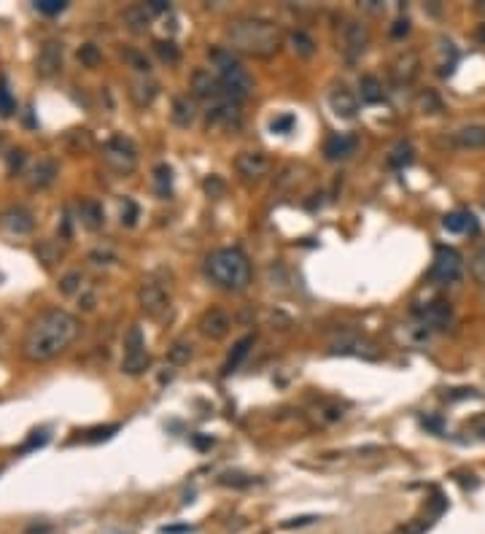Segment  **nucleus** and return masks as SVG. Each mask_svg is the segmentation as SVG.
I'll return each instance as SVG.
<instances>
[{"label": "nucleus", "mask_w": 485, "mask_h": 534, "mask_svg": "<svg viewBox=\"0 0 485 534\" xmlns=\"http://www.w3.org/2000/svg\"><path fill=\"white\" fill-rule=\"evenodd\" d=\"M65 0H38L35 3V8L41 11V14H49V17H54V14H62L65 11Z\"/></svg>", "instance_id": "obj_41"}, {"label": "nucleus", "mask_w": 485, "mask_h": 534, "mask_svg": "<svg viewBox=\"0 0 485 534\" xmlns=\"http://www.w3.org/2000/svg\"><path fill=\"white\" fill-rule=\"evenodd\" d=\"M332 354H350V356H364V359H378V351L369 340L362 338H340L332 345Z\"/></svg>", "instance_id": "obj_16"}, {"label": "nucleus", "mask_w": 485, "mask_h": 534, "mask_svg": "<svg viewBox=\"0 0 485 534\" xmlns=\"http://www.w3.org/2000/svg\"><path fill=\"white\" fill-rule=\"evenodd\" d=\"M154 181H156V192L159 197H168L170 194V187H173V171L168 165H156L154 168Z\"/></svg>", "instance_id": "obj_31"}, {"label": "nucleus", "mask_w": 485, "mask_h": 534, "mask_svg": "<svg viewBox=\"0 0 485 534\" xmlns=\"http://www.w3.org/2000/svg\"><path fill=\"white\" fill-rule=\"evenodd\" d=\"M103 159L114 168L116 173H130L135 168V162H138V154H135V146H132V140L121 138H111L105 143L103 149Z\"/></svg>", "instance_id": "obj_7"}, {"label": "nucleus", "mask_w": 485, "mask_h": 534, "mask_svg": "<svg viewBox=\"0 0 485 534\" xmlns=\"http://www.w3.org/2000/svg\"><path fill=\"white\" fill-rule=\"evenodd\" d=\"M43 443H46V432H41V437H33V440H30L25 448H35V446H43Z\"/></svg>", "instance_id": "obj_52"}, {"label": "nucleus", "mask_w": 485, "mask_h": 534, "mask_svg": "<svg viewBox=\"0 0 485 534\" xmlns=\"http://www.w3.org/2000/svg\"><path fill=\"white\" fill-rule=\"evenodd\" d=\"M81 281H84V278H81V273H68V276L60 281V289H62L65 294H73L76 289H78V286H81Z\"/></svg>", "instance_id": "obj_44"}, {"label": "nucleus", "mask_w": 485, "mask_h": 534, "mask_svg": "<svg viewBox=\"0 0 485 534\" xmlns=\"http://www.w3.org/2000/svg\"><path fill=\"white\" fill-rule=\"evenodd\" d=\"M22 162H25V152H22V149L11 152V154H8V171L11 173L19 171V168H22Z\"/></svg>", "instance_id": "obj_47"}, {"label": "nucleus", "mask_w": 485, "mask_h": 534, "mask_svg": "<svg viewBox=\"0 0 485 534\" xmlns=\"http://www.w3.org/2000/svg\"><path fill=\"white\" fill-rule=\"evenodd\" d=\"M146 8H149L151 14H165V11H170V3H168V0H149Z\"/></svg>", "instance_id": "obj_46"}, {"label": "nucleus", "mask_w": 485, "mask_h": 534, "mask_svg": "<svg viewBox=\"0 0 485 534\" xmlns=\"http://www.w3.org/2000/svg\"><path fill=\"white\" fill-rule=\"evenodd\" d=\"M251 345H254V338H251V335H245L242 340L235 343V348H232V354H229V359H226V364H224V373H232V370H235V367H238V364L248 356Z\"/></svg>", "instance_id": "obj_28"}, {"label": "nucleus", "mask_w": 485, "mask_h": 534, "mask_svg": "<svg viewBox=\"0 0 485 534\" xmlns=\"http://www.w3.org/2000/svg\"><path fill=\"white\" fill-rule=\"evenodd\" d=\"M221 483H226V486H248V481L242 478V475H232V472H226V475H221Z\"/></svg>", "instance_id": "obj_49"}, {"label": "nucleus", "mask_w": 485, "mask_h": 534, "mask_svg": "<svg viewBox=\"0 0 485 534\" xmlns=\"http://www.w3.org/2000/svg\"><path fill=\"white\" fill-rule=\"evenodd\" d=\"M235 168H238V173H240L245 181H257L261 175H267L270 159H267V154H261V152H242V154L235 159Z\"/></svg>", "instance_id": "obj_11"}, {"label": "nucleus", "mask_w": 485, "mask_h": 534, "mask_svg": "<svg viewBox=\"0 0 485 534\" xmlns=\"http://www.w3.org/2000/svg\"><path fill=\"white\" fill-rule=\"evenodd\" d=\"M292 44H294V49L302 54V57H313V54H315V44H313L310 35L294 33V35H292Z\"/></svg>", "instance_id": "obj_36"}, {"label": "nucleus", "mask_w": 485, "mask_h": 534, "mask_svg": "<svg viewBox=\"0 0 485 534\" xmlns=\"http://www.w3.org/2000/svg\"><path fill=\"white\" fill-rule=\"evenodd\" d=\"M208 276L229 292H242L251 283V265L238 248H219L205 262Z\"/></svg>", "instance_id": "obj_3"}, {"label": "nucleus", "mask_w": 485, "mask_h": 534, "mask_svg": "<svg viewBox=\"0 0 485 534\" xmlns=\"http://www.w3.org/2000/svg\"><path fill=\"white\" fill-rule=\"evenodd\" d=\"M472 219H474L472 213L456 211V213H448V216L442 219V227H445L448 232H464V229H474V222H472Z\"/></svg>", "instance_id": "obj_29"}, {"label": "nucleus", "mask_w": 485, "mask_h": 534, "mask_svg": "<svg viewBox=\"0 0 485 534\" xmlns=\"http://www.w3.org/2000/svg\"><path fill=\"white\" fill-rule=\"evenodd\" d=\"M194 443H197L200 448H205V446H210V440H205V437H194Z\"/></svg>", "instance_id": "obj_55"}, {"label": "nucleus", "mask_w": 485, "mask_h": 534, "mask_svg": "<svg viewBox=\"0 0 485 534\" xmlns=\"http://www.w3.org/2000/svg\"><path fill=\"white\" fill-rule=\"evenodd\" d=\"M313 521H318L315 516H299V518H292V521H286L283 523V529H294V526H308Z\"/></svg>", "instance_id": "obj_48"}, {"label": "nucleus", "mask_w": 485, "mask_h": 534, "mask_svg": "<svg viewBox=\"0 0 485 534\" xmlns=\"http://www.w3.org/2000/svg\"><path fill=\"white\" fill-rule=\"evenodd\" d=\"M421 313H423L426 324H432V327H437V329L451 327V321H453V308L448 305V302H442V300H434V302H429V305L421 310Z\"/></svg>", "instance_id": "obj_18"}, {"label": "nucleus", "mask_w": 485, "mask_h": 534, "mask_svg": "<svg viewBox=\"0 0 485 534\" xmlns=\"http://www.w3.org/2000/svg\"><path fill=\"white\" fill-rule=\"evenodd\" d=\"M369 46V30L364 22H356V19H348L340 30V52L346 57L348 65L359 62Z\"/></svg>", "instance_id": "obj_5"}, {"label": "nucleus", "mask_w": 485, "mask_h": 534, "mask_svg": "<svg viewBox=\"0 0 485 534\" xmlns=\"http://www.w3.org/2000/svg\"><path fill=\"white\" fill-rule=\"evenodd\" d=\"M456 146L461 149H483L485 146V124H469V127H461L456 130Z\"/></svg>", "instance_id": "obj_20"}, {"label": "nucleus", "mask_w": 485, "mask_h": 534, "mask_svg": "<svg viewBox=\"0 0 485 534\" xmlns=\"http://www.w3.org/2000/svg\"><path fill=\"white\" fill-rule=\"evenodd\" d=\"M135 219H138V206H135L132 200H124V203H121V222L127 227H132Z\"/></svg>", "instance_id": "obj_43"}, {"label": "nucleus", "mask_w": 485, "mask_h": 534, "mask_svg": "<svg viewBox=\"0 0 485 534\" xmlns=\"http://www.w3.org/2000/svg\"><path fill=\"white\" fill-rule=\"evenodd\" d=\"M229 327H232L229 316L219 308H210L208 313H203V319H200V332H203L205 338H210V340H221V338H226Z\"/></svg>", "instance_id": "obj_13"}, {"label": "nucleus", "mask_w": 485, "mask_h": 534, "mask_svg": "<svg viewBox=\"0 0 485 534\" xmlns=\"http://www.w3.org/2000/svg\"><path fill=\"white\" fill-rule=\"evenodd\" d=\"M474 38H477V41H480V44L485 46V22H483V25H477V30H474Z\"/></svg>", "instance_id": "obj_54"}, {"label": "nucleus", "mask_w": 485, "mask_h": 534, "mask_svg": "<svg viewBox=\"0 0 485 534\" xmlns=\"http://www.w3.org/2000/svg\"><path fill=\"white\" fill-rule=\"evenodd\" d=\"M210 62L216 65V79L221 81L229 100L240 103V100H245V98L251 95L254 81H251L248 70L232 57V52H226V49H210Z\"/></svg>", "instance_id": "obj_4"}, {"label": "nucleus", "mask_w": 485, "mask_h": 534, "mask_svg": "<svg viewBox=\"0 0 485 534\" xmlns=\"http://www.w3.org/2000/svg\"><path fill=\"white\" fill-rule=\"evenodd\" d=\"M78 60H81V65H87V68H97L100 60H103V54H100V49H97L95 44H84V46L78 49Z\"/></svg>", "instance_id": "obj_33"}, {"label": "nucleus", "mask_w": 485, "mask_h": 534, "mask_svg": "<svg viewBox=\"0 0 485 534\" xmlns=\"http://www.w3.org/2000/svg\"><path fill=\"white\" fill-rule=\"evenodd\" d=\"M413 159H416V152H413V146H410V143H399L397 149L391 152V156H388L391 168H397V171H402V168H407V165H410Z\"/></svg>", "instance_id": "obj_30"}, {"label": "nucleus", "mask_w": 485, "mask_h": 534, "mask_svg": "<svg viewBox=\"0 0 485 534\" xmlns=\"http://www.w3.org/2000/svg\"><path fill=\"white\" fill-rule=\"evenodd\" d=\"M54 178H57V165H54V159H38L35 162V168L30 171V187L33 189H46L49 184H54Z\"/></svg>", "instance_id": "obj_19"}, {"label": "nucleus", "mask_w": 485, "mask_h": 534, "mask_svg": "<svg viewBox=\"0 0 485 534\" xmlns=\"http://www.w3.org/2000/svg\"><path fill=\"white\" fill-rule=\"evenodd\" d=\"M461 270H464V259L461 254L451 248V246H437L434 251V265L429 270V278L434 283H453L461 278Z\"/></svg>", "instance_id": "obj_6"}, {"label": "nucleus", "mask_w": 485, "mask_h": 534, "mask_svg": "<svg viewBox=\"0 0 485 534\" xmlns=\"http://www.w3.org/2000/svg\"><path fill=\"white\" fill-rule=\"evenodd\" d=\"M191 89L197 92V98L208 100V105L219 103V100H229L224 92V86H221V81H219L216 76H210L208 70H197V73L191 76Z\"/></svg>", "instance_id": "obj_9"}, {"label": "nucleus", "mask_w": 485, "mask_h": 534, "mask_svg": "<svg viewBox=\"0 0 485 534\" xmlns=\"http://www.w3.org/2000/svg\"><path fill=\"white\" fill-rule=\"evenodd\" d=\"M149 351L143 348V351H135V354H124V359H121V370L127 373V375H140L146 367H149Z\"/></svg>", "instance_id": "obj_25"}, {"label": "nucleus", "mask_w": 485, "mask_h": 534, "mask_svg": "<svg viewBox=\"0 0 485 534\" xmlns=\"http://www.w3.org/2000/svg\"><path fill=\"white\" fill-rule=\"evenodd\" d=\"M156 92H159V86H156V81H151V79L132 81V89H130V95H132V100H135L138 108H146V105L154 103Z\"/></svg>", "instance_id": "obj_22"}, {"label": "nucleus", "mask_w": 485, "mask_h": 534, "mask_svg": "<svg viewBox=\"0 0 485 534\" xmlns=\"http://www.w3.org/2000/svg\"><path fill=\"white\" fill-rule=\"evenodd\" d=\"M138 297H140V308L146 310L149 316H154V319H162V316L168 313V308H170V297H168V292H165L159 283H154V281L143 283Z\"/></svg>", "instance_id": "obj_8"}, {"label": "nucleus", "mask_w": 485, "mask_h": 534, "mask_svg": "<svg viewBox=\"0 0 485 534\" xmlns=\"http://www.w3.org/2000/svg\"><path fill=\"white\" fill-rule=\"evenodd\" d=\"M469 270H472L474 281L485 286V246L477 251V254H474V257H472V262H469Z\"/></svg>", "instance_id": "obj_37"}, {"label": "nucleus", "mask_w": 485, "mask_h": 534, "mask_svg": "<svg viewBox=\"0 0 485 534\" xmlns=\"http://www.w3.org/2000/svg\"><path fill=\"white\" fill-rule=\"evenodd\" d=\"M162 532L165 534H181V532H189V526H165Z\"/></svg>", "instance_id": "obj_53"}, {"label": "nucleus", "mask_w": 485, "mask_h": 534, "mask_svg": "<svg viewBox=\"0 0 485 534\" xmlns=\"http://www.w3.org/2000/svg\"><path fill=\"white\" fill-rule=\"evenodd\" d=\"M208 124L213 127H224V130H235L240 124V105L235 100H219V103L208 105Z\"/></svg>", "instance_id": "obj_10"}, {"label": "nucleus", "mask_w": 485, "mask_h": 534, "mask_svg": "<svg viewBox=\"0 0 485 534\" xmlns=\"http://www.w3.org/2000/svg\"><path fill=\"white\" fill-rule=\"evenodd\" d=\"M124 25L132 30V33H143L149 25H151V11L146 6H130L124 11Z\"/></svg>", "instance_id": "obj_23"}, {"label": "nucleus", "mask_w": 485, "mask_h": 534, "mask_svg": "<svg viewBox=\"0 0 485 534\" xmlns=\"http://www.w3.org/2000/svg\"><path fill=\"white\" fill-rule=\"evenodd\" d=\"M407 30H410V22H407V19H399L397 25L391 27V35H394V38H402V35H407Z\"/></svg>", "instance_id": "obj_51"}, {"label": "nucleus", "mask_w": 485, "mask_h": 534, "mask_svg": "<svg viewBox=\"0 0 485 534\" xmlns=\"http://www.w3.org/2000/svg\"><path fill=\"white\" fill-rule=\"evenodd\" d=\"M205 189H208L210 197H219V194L224 192V181H221L219 175H210L208 181H205Z\"/></svg>", "instance_id": "obj_45"}, {"label": "nucleus", "mask_w": 485, "mask_h": 534, "mask_svg": "<svg viewBox=\"0 0 485 534\" xmlns=\"http://www.w3.org/2000/svg\"><path fill=\"white\" fill-rule=\"evenodd\" d=\"M418 111H423V114H437V111H442V103H439V98L434 95L432 89H426V92L418 95Z\"/></svg>", "instance_id": "obj_34"}, {"label": "nucleus", "mask_w": 485, "mask_h": 534, "mask_svg": "<svg viewBox=\"0 0 485 534\" xmlns=\"http://www.w3.org/2000/svg\"><path fill=\"white\" fill-rule=\"evenodd\" d=\"M143 348H146V340H143L140 327H130L127 335H124V354H135V351H143Z\"/></svg>", "instance_id": "obj_32"}, {"label": "nucleus", "mask_w": 485, "mask_h": 534, "mask_svg": "<svg viewBox=\"0 0 485 534\" xmlns=\"http://www.w3.org/2000/svg\"><path fill=\"white\" fill-rule=\"evenodd\" d=\"M429 529V521H418V523H410L407 529H402L399 534H423Z\"/></svg>", "instance_id": "obj_50"}, {"label": "nucleus", "mask_w": 485, "mask_h": 534, "mask_svg": "<svg viewBox=\"0 0 485 534\" xmlns=\"http://www.w3.org/2000/svg\"><path fill=\"white\" fill-rule=\"evenodd\" d=\"M33 216L27 211H22V208H8V211L0 213V227L6 232H11V235H27L33 229Z\"/></svg>", "instance_id": "obj_14"}, {"label": "nucleus", "mask_w": 485, "mask_h": 534, "mask_svg": "<svg viewBox=\"0 0 485 534\" xmlns=\"http://www.w3.org/2000/svg\"><path fill=\"white\" fill-rule=\"evenodd\" d=\"M154 46H156V52H159V57H162L165 62H178V57H181V54H178V49H175L173 41H156Z\"/></svg>", "instance_id": "obj_42"}, {"label": "nucleus", "mask_w": 485, "mask_h": 534, "mask_svg": "<svg viewBox=\"0 0 485 534\" xmlns=\"http://www.w3.org/2000/svg\"><path fill=\"white\" fill-rule=\"evenodd\" d=\"M226 44H229L232 52L248 54V57H273L283 46V33L270 19L240 17L235 22H229Z\"/></svg>", "instance_id": "obj_2"}, {"label": "nucleus", "mask_w": 485, "mask_h": 534, "mask_svg": "<svg viewBox=\"0 0 485 534\" xmlns=\"http://www.w3.org/2000/svg\"><path fill=\"white\" fill-rule=\"evenodd\" d=\"M270 130L278 133V135H289V133L294 130V116H292V114H280V116H275V119L270 121Z\"/></svg>", "instance_id": "obj_39"}, {"label": "nucleus", "mask_w": 485, "mask_h": 534, "mask_svg": "<svg viewBox=\"0 0 485 534\" xmlns=\"http://www.w3.org/2000/svg\"><path fill=\"white\" fill-rule=\"evenodd\" d=\"M78 335V321L65 313V310H46L35 319L25 343H22V354L30 362H49L54 356H60Z\"/></svg>", "instance_id": "obj_1"}, {"label": "nucleus", "mask_w": 485, "mask_h": 534, "mask_svg": "<svg viewBox=\"0 0 485 534\" xmlns=\"http://www.w3.org/2000/svg\"><path fill=\"white\" fill-rule=\"evenodd\" d=\"M60 68H62V44H60V41H46V44L41 46V52H38L35 70H38V76L49 79V76H54Z\"/></svg>", "instance_id": "obj_12"}, {"label": "nucleus", "mask_w": 485, "mask_h": 534, "mask_svg": "<svg viewBox=\"0 0 485 534\" xmlns=\"http://www.w3.org/2000/svg\"><path fill=\"white\" fill-rule=\"evenodd\" d=\"M189 356H191V345L186 343H173V348L168 351V359L173 364H186L189 362Z\"/></svg>", "instance_id": "obj_40"}, {"label": "nucleus", "mask_w": 485, "mask_h": 534, "mask_svg": "<svg viewBox=\"0 0 485 534\" xmlns=\"http://www.w3.org/2000/svg\"><path fill=\"white\" fill-rule=\"evenodd\" d=\"M356 152V138L353 135H346V133H334L329 135V140L324 143V154L327 159H346Z\"/></svg>", "instance_id": "obj_17"}, {"label": "nucleus", "mask_w": 485, "mask_h": 534, "mask_svg": "<svg viewBox=\"0 0 485 534\" xmlns=\"http://www.w3.org/2000/svg\"><path fill=\"white\" fill-rule=\"evenodd\" d=\"M121 57H124V62H127L130 68L140 70V73H149V68H151V65H149V60H146V54L135 52V49H124Z\"/></svg>", "instance_id": "obj_35"}, {"label": "nucleus", "mask_w": 485, "mask_h": 534, "mask_svg": "<svg viewBox=\"0 0 485 534\" xmlns=\"http://www.w3.org/2000/svg\"><path fill=\"white\" fill-rule=\"evenodd\" d=\"M416 73H418V57L413 52L402 54L394 62V76H397L399 81H413Z\"/></svg>", "instance_id": "obj_26"}, {"label": "nucleus", "mask_w": 485, "mask_h": 534, "mask_svg": "<svg viewBox=\"0 0 485 534\" xmlns=\"http://www.w3.org/2000/svg\"><path fill=\"white\" fill-rule=\"evenodd\" d=\"M329 105L340 119H353V116L359 114V100H356V95H353L350 89H346V86H340V89L332 92Z\"/></svg>", "instance_id": "obj_15"}, {"label": "nucleus", "mask_w": 485, "mask_h": 534, "mask_svg": "<svg viewBox=\"0 0 485 534\" xmlns=\"http://www.w3.org/2000/svg\"><path fill=\"white\" fill-rule=\"evenodd\" d=\"M14 111H17V100L11 98L6 81H0V116H11Z\"/></svg>", "instance_id": "obj_38"}, {"label": "nucleus", "mask_w": 485, "mask_h": 534, "mask_svg": "<svg viewBox=\"0 0 485 534\" xmlns=\"http://www.w3.org/2000/svg\"><path fill=\"white\" fill-rule=\"evenodd\" d=\"M197 116V105L191 100L189 95H181L173 100V121L178 127H189L191 121Z\"/></svg>", "instance_id": "obj_21"}, {"label": "nucleus", "mask_w": 485, "mask_h": 534, "mask_svg": "<svg viewBox=\"0 0 485 534\" xmlns=\"http://www.w3.org/2000/svg\"><path fill=\"white\" fill-rule=\"evenodd\" d=\"M359 89H362V100L364 103H369V105H375V103H381L383 98V86L381 81L375 79V76H364L362 81H359Z\"/></svg>", "instance_id": "obj_27"}, {"label": "nucleus", "mask_w": 485, "mask_h": 534, "mask_svg": "<svg viewBox=\"0 0 485 534\" xmlns=\"http://www.w3.org/2000/svg\"><path fill=\"white\" fill-rule=\"evenodd\" d=\"M78 213H81V222H84V227L87 229H100L105 222V216H103V208L97 206L95 200H84L81 206H78Z\"/></svg>", "instance_id": "obj_24"}]
</instances>
